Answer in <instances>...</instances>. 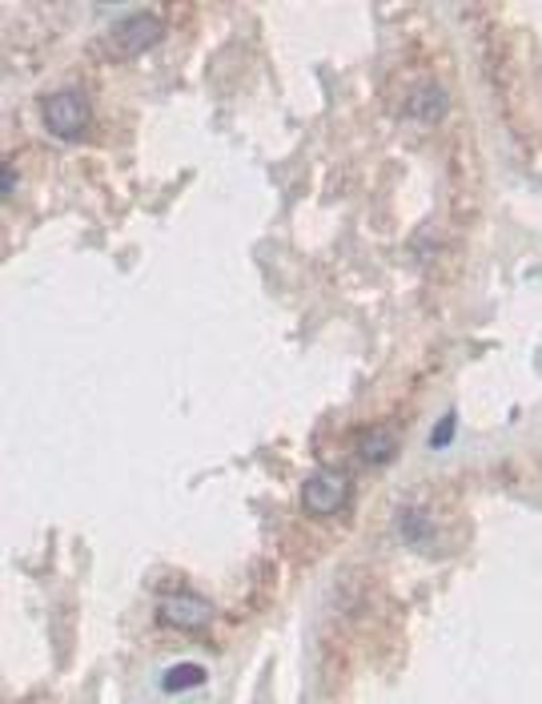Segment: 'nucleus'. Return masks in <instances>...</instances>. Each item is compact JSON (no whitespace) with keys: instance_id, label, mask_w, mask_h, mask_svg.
<instances>
[{"instance_id":"obj_1","label":"nucleus","mask_w":542,"mask_h":704,"mask_svg":"<svg viewBox=\"0 0 542 704\" xmlns=\"http://www.w3.org/2000/svg\"><path fill=\"white\" fill-rule=\"evenodd\" d=\"M41 117H45V126L53 137H77L80 129L89 126V97L80 89H57V93H48L45 102H41Z\"/></svg>"},{"instance_id":"obj_2","label":"nucleus","mask_w":542,"mask_h":704,"mask_svg":"<svg viewBox=\"0 0 542 704\" xmlns=\"http://www.w3.org/2000/svg\"><path fill=\"white\" fill-rule=\"evenodd\" d=\"M161 33H165V24H161L153 12H137V17H129V21L113 24V33H109L105 49H109L113 57L133 61V57H141V53H149V49L158 45Z\"/></svg>"},{"instance_id":"obj_3","label":"nucleus","mask_w":542,"mask_h":704,"mask_svg":"<svg viewBox=\"0 0 542 704\" xmlns=\"http://www.w3.org/2000/svg\"><path fill=\"white\" fill-rule=\"evenodd\" d=\"M350 503V479L342 471H314L302 483V508L314 515H334Z\"/></svg>"},{"instance_id":"obj_4","label":"nucleus","mask_w":542,"mask_h":704,"mask_svg":"<svg viewBox=\"0 0 542 704\" xmlns=\"http://www.w3.org/2000/svg\"><path fill=\"white\" fill-rule=\"evenodd\" d=\"M161 625L170 628H185V632H197V628L209 625V604L202 600V596H193V591H173V596H165L158 608Z\"/></svg>"},{"instance_id":"obj_5","label":"nucleus","mask_w":542,"mask_h":704,"mask_svg":"<svg viewBox=\"0 0 542 704\" xmlns=\"http://www.w3.org/2000/svg\"><path fill=\"white\" fill-rule=\"evenodd\" d=\"M394 451H398V439H394V431H390V427H370V431L361 435V444H358V455L370 467L390 463V459H394Z\"/></svg>"},{"instance_id":"obj_6","label":"nucleus","mask_w":542,"mask_h":704,"mask_svg":"<svg viewBox=\"0 0 542 704\" xmlns=\"http://www.w3.org/2000/svg\"><path fill=\"white\" fill-rule=\"evenodd\" d=\"M202 684H205L202 664H173V669L161 676V689H165V693H185V689H202Z\"/></svg>"},{"instance_id":"obj_7","label":"nucleus","mask_w":542,"mask_h":704,"mask_svg":"<svg viewBox=\"0 0 542 704\" xmlns=\"http://www.w3.org/2000/svg\"><path fill=\"white\" fill-rule=\"evenodd\" d=\"M451 435H454V415H446V419L438 423V431L430 435V447H446L451 444Z\"/></svg>"},{"instance_id":"obj_8","label":"nucleus","mask_w":542,"mask_h":704,"mask_svg":"<svg viewBox=\"0 0 542 704\" xmlns=\"http://www.w3.org/2000/svg\"><path fill=\"white\" fill-rule=\"evenodd\" d=\"M12 185H17V173H12V166H4V193H12Z\"/></svg>"}]
</instances>
